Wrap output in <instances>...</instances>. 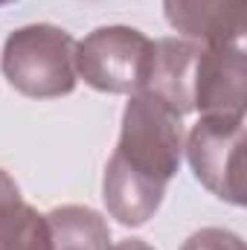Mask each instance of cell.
Segmentation results:
<instances>
[{
    "label": "cell",
    "mask_w": 247,
    "mask_h": 250,
    "mask_svg": "<svg viewBox=\"0 0 247 250\" xmlns=\"http://www.w3.org/2000/svg\"><path fill=\"white\" fill-rule=\"evenodd\" d=\"M181 250H245V242H242V236H236L230 230L204 227V230L192 233L181 245Z\"/></svg>",
    "instance_id": "cell-11"
},
{
    "label": "cell",
    "mask_w": 247,
    "mask_h": 250,
    "mask_svg": "<svg viewBox=\"0 0 247 250\" xmlns=\"http://www.w3.org/2000/svg\"><path fill=\"white\" fill-rule=\"evenodd\" d=\"M201 56V44L186 38H160L154 41L148 70L143 79V93L157 96L181 117L192 114V84H195V64Z\"/></svg>",
    "instance_id": "cell-7"
},
{
    "label": "cell",
    "mask_w": 247,
    "mask_h": 250,
    "mask_svg": "<svg viewBox=\"0 0 247 250\" xmlns=\"http://www.w3.org/2000/svg\"><path fill=\"white\" fill-rule=\"evenodd\" d=\"M192 105L201 117H245L247 62L242 44H201Z\"/></svg>",
    "instance_id": "cell-5"
},
{
    "label": "cell",
    "mask_w": 247,
    "mask_h": 250,
    "mask_svg": "<svg viewBox=\"0 0 247 250\" xmlns=\"http://www.w3.org/2000/svg\"><path fill=\"white\" fill-rule=\"evenodd\" d=\"M169 26L195 44H242L247 0H163Z\"/></svg>",
    "instance_id": "cell-6"
},
{
    "label": "cell",
    "mask_w": 247,
    "mask_h": 250,
    "mask_svg": "<svg viewBox=\"0 0 247 250\" xmlns=\"http://www.w3.org/2000/svg\"><path fill=\"white\" fill-rule=\"evenodd\" d=\"M154 41L134 26H99L76 44V76L99 93H137Z\"/></svg>",
    "instance_id": "cell-3"
},
{
    "label": "cell",
    "mask_w": 247,
    "mask_h": 250,
    "mask_svg": "<svg viewBox=\"0 0 247 250\" xmlns=\"http://www.w3.org/2000/svg\"><path fill=\"white\" fill-rule=\"evenodd\" d=\"M184 151L195 178L215 198L245 207V117H201Z\"/></svg>",
    "instance_id": "cell-4"
},
{
    "label": "cell",
    "mask_w": 247,
    "mask_h": 250,
    "mask_svg": "<svg viewBox=\"0 0 247 250\" xmlns=\"http://www.w3.org/2000/svg\"><path fill=\"white\" fill-rule=\"evenodd\" d=\"M9 3H15V0H0V6H9Z\"/></svg>",
    "instance_id": "cell-14"
},
{
    "label": "cell",
    "mask_w": 247,
    "mask_h": 250,
    "mask_svg": "<svg viewBox=\"0 0 247 250\" xmlns=\"http://www.w3.org/2000/svg\"><path fill=\"white\" fill-rule=\"evenodd\" d=\"M6 82L29 99H59L76 90V38L53 23L15 29L0 53Z\"/></svg>",
    "instance_id": "cell-2"
},
{
    "label": "cell",
    "mask_w": 247,
    "mask_h": 250,
    "mask_svg": "<svg viewBox=\"0 0 247 250\" xmlns=\"http://www.w3.org/2000/svg\"><path fill=\"white\" fill-rule=\"evenodd\" d=\"M111 157L128 172L169 187L184 160V117L151 93H131Z\"/></svg>",
    "instance_id": "cell-1"
},
{
    "label": "cell",
    "mask_w": 247,
    "mask_h": 250,
    "mask_svg": "<svg viewBox=\"0 0 247 250\" xmlns=\"http://www.w3.org/2000/svg\"><path fill=\"white\" fill-rule=\"evenodd\" d=\"M23 198H21V189L18 184L12 181V175L6 172V169H0V215L6 212V209H12L15 204H21Z\"/></svg>",
    "instance_id": "cell-12"
},
{
    "label": "cell",
    "mask_w": 247,
    "mask_h": 250,
    "mask_svg": "<svg viewBox=\"0 0 247 250\" xmlns=\"http://www.w3.org/2000/svg\"><path fill=\"white\" fill-rule=\"evenodd\" d=\"M111 250H154V248L145 245V242H140V239H125L120 245H111Z\"/></svg>",
    "instance_id": "cell-13"
},
{
    "label": "cell",
    "mask_w": 247,
    "mask_h": 250,
    "mask_svg": "<svg viewBox=\"0 0 247 250\" xmlns=\"http://www.w3.org/2000/svg\"><path fill=\"white\" fill-rule=\"evenodd\" d=\"M163 195H166V187L128 172L114 157L108 160L105 178H102V198H105L111 218H117L120 224H125V227L145 224L160 209Z\"/></svg>",
    "instance_id": "cell-8"
},
{
    "label": "cell",
    "mask_w": 247,
    "mask_h": 250,
    "mask_svg": "<svg viewBox=\"0 0 247 250\" xmlns=\"http://www.w3.org/2000/svg\"><path fill=\"white\" fill-rule=\"evenodd\" d=\"M53 250H111L108 221L82 204H64L47 212Z\"/></svg>",
    "instance_id": "cell-9"
},
{
    "label": "cell",
    "mask_w": 247,
    "mask_h": 250,
    "mask_svg": "<svg viewBox=\"0 0 247 250\" xmlns=\"http://www.w3.org/2000/svg\"><path fill=\"white\" fill-rule=\"evenodd\" d=\"M0 250H53L47 215L26 201L0 215Z\"/></svg>",
    "instance_id": "cell-10"
}]
</instances>
